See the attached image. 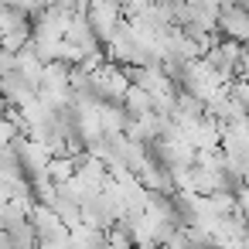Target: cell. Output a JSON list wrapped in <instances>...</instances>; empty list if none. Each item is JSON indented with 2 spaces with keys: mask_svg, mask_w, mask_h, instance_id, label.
<instances>
[{
  "mask_svg": "<svg viewBox=\"0 0 249 249\" xmlns=\"http://www.w3.org/2000/svg\"><path fill=\"white\" fill-rule=\"evenodd\" d=\"M86 18L96 31L99 41H109L120 28V4L116 0H89V7H86Z\"/></svg>",
  "mask_w": 249,
  "mask_h": 249,
  "instance_id": "1",
  "label": "cell"
}]
</instances>
